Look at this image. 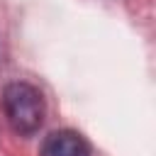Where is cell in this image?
Segmentation results:
<instances>
[{
  "label": "cell",
  "mask_w": 156,
  "mask_h": 156,
  "mask_svg": "<svg viewBox=\"0 0 156 156\" xmlns=\"http://www.w3.org/2000/svg\"><path fill=\"white\" fill-rule=\"evenodd\" d=\"M2 112L17 134H34L44 122V98L29 83H10L2 90Z\"/></svg>",
  "instance_id": "cell-1"
},
{
  "label": "cell",
  "mask_w": 156,
  "mask_h": 156,
  "mask_svg": "<svg viewBox=\"0 0 156 156\" xmlns=\"http://www.w3.org/2000/svg\"><path fill=\"white\" fill-rule=\"evenodd\" d=\"M39 156H90V146L78 132L58 129L44 139Z\"/></svg>",
  "instance_id": "cell-2"
}]
</instances>
